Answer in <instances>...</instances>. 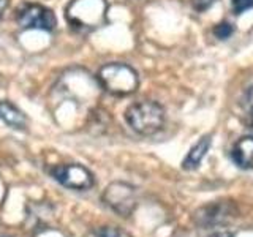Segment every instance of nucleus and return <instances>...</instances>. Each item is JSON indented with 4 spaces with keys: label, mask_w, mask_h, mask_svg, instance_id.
I'll return each mask as SVG.
<instances>
[{
    "label": "nucleus",
    "mask_w": 253,
    "mask_h": 237,
    "mask_svg": "<svg viewBox=\"0 0 253 237\" xmlns=\"http://www.w3.org/2000/svg\"><path fill=\"white\" fill-rule=\"evenodd\" d=\"M125 120L130 128L141 136H152L165 125V109L157 101H138L126 109Z\"/></svg>",
    "instance_id": "nucleus-1"
},
{
    "label": "nucleus",
    "mask_w": 253,
    "mask_h": 237,
    "mask_svg": "<svg viewBox=\"0 0 253 237\" xmlns=\"http://www.w3.org/2000/svg\"><path fill=\"white\" fill-rule=\"evenodd\" d=\"M98 82L100 85L116 97H126L136 92L139 85L138 73L126 63H108L98 70Z\"/></svg>",
    "instance_id": "nucleus-2"
},
{
    "label": "nucleus",
    "mask_w": 253,
    "mask_h": 237,
    "mask_svg": "<svg viewBox=\"0 0 253 237\" xmlns=\"http://www.w3.org/2000/svg\"><path fill=\"white\" fill-rule=\"evenodd\" d=\"M106 14V0H71L65 10L68 22L79 30H93L105 26Z\"/></svg>",
    "instance_id": "nucleus-3"
},
{
    "label": "nucleus",
    "mask_w": 253,
    "mask_h": 237,
    "mask_svg": "<svg viewBox=\"0 0 253 237\" xmlns=\"http://www.w3.org/2000/svg\"><path fill=\"white\" fill-rule=\"evenodd\" d=\"M49 174L60 185L70 190H76V192H84V190H89L95 185L93 174L83 164H55L49 169Z\"/></svg>",
    "instance_id": "nucleus-4"
},
{
    "label": "nucleus",
    "mask_w": 253,
    "mask_h": 237,
    "mask_svg": "<svg viewBox=\"0 0 253 237\" xmlns=\"http://www.w3.org/2000/svg\"><path fill=\"white\" fill-rule=\"evenodd\" d=\"M103 202L121 217H128L136 209V190L125 182H113L103 193Z\"/></svg>",
    "instance_id": "nucleus-5"
},
{
    "label": "nucleus",
    "mask_w": 253,
    "mask_h": 237,
    "mask_svg": "<svg viewBox=\"0 0 253 237\" xmlns=\"http://www.w3.org/2000/svg\"><path fill=\"white\" fill-rule=\"evenodd\" d=\"M18 26L24 30H44L52 32L57 26L54 13L43 5L29 3L24 5L16 14Z\"/></svg>",
    "instance_id": "nucleus-6"
},
{
    "label": "nucleus",
    "mask_w": 253,
    "mask_h": 237,
    "mask_svg": "<svg viewBox=\"0 0 253 237\" xmlns=\"http://www.w3.org/2000/svg\"><path fill=\"white\" fill-rule=\"evenodd\" d=\"M233 161L242 169L253 166V136H242L233 147Z\"/></svg>",
    "instance_id": "nucleus-7"
},
{
    "label": "nucleus",
    "mask_w": 253,
    "mask_h": 237,
    "mask_svg": "<svg viewBox=\"0 0 253 237\" xmlns=\"http://www.w3.org/2000/svg\"><path fill=\"white\" fill-rule=\"evenodd\" d=\"M0 120H3L10 128L14 130H26L27 117L19 108H16L13 103L2 100L0 101Z\"/></svg>",
    "instance_id": "nucleus-8"
},
{
    "label": "nucleus",
    "mask_w": 253,
    "mask_h": 237,
    "mask_svg": "<svg viewBox=\"0 0 253 237\" xmlns=\"http://www.w3.org/2000/svg\"><path fill=\"white\" fill-rule=\"evenodd\" d=\"M211 136H204L201 141H198L196 144L190 149V152L187 154V157L184 158V161H182V168L187 169V171H192V169H196L198 166L201 164L203 158L208 154V150L211 149Z\"/></svg>",
    "instance_id": "nucleus-9"
},
{
    "label": "nucleus",
    "mask_w": 253,
    "mask_h": 237,
    "mask_svg": "<svg viewBox=\"0 0 253 237\" xmlns=\"http://www.w3.org/2000/svg\"><path fill=\"white\" fill-rule=\"evenodd\" d=\"M198 215V221L201 225H215L218 221H223L225 217L228 215V210L225 205L221 204H215V205H208V207L201 209L196 213Z\"/></svg>",
    "instance_id": "nucleus-10"
},
{
    "label": "nucleus",
    "mask_w": 253,
    "mask_h": 237,
    "mask_svg": "<svg viewBox=\"0 0 253 237\" xmlns=\"http://www.w3.org/2000/svg\"><path fill=\"white\" fill-rule=\"evenodd\" d=\"M87 237H131L126 231L116 226H100L97 229H93Z\"/></svg>",
    "instance_id": "nucleus-11"
},
{
    "label": "nucleus",
    "mask_w": 253,
    "mask_h": 237,
    "mask_svg": "<svg viewBox=\"0 0 253 237\" xmlns=\"http://www.w3.org/2000/svg\"><path fill=\"white\" fill-rule=\"evenodd\" d=\"M233 32H234V27L229 22H220L215 26V29H213V35L220 40H226L233 35Z\"/></svg>",
    "instance_id": "nucleus-12"
},
{
    "label": "nucleus",
    "mask_w": 253,
    "mask_h": 237,
    "mask_svg": "<svg viewBox=\"0 0 253 237\" xmlns=\"http://www.w3.org/2000/svg\"><path fill=\"white\" fill-rule=\"evenodd\" d=\"M231 6L236 14H242L253 8V0H231Z\"/></svg>",
    "instance_id": "nucleus-13"
},
{
    "label": "nucleus",
    "mask_w": 253,
    "mask_h": 237,
    "mask_svg": "<svg viewBox=\"0 0 253 237\" xmlns=\"http://www.w3.org/2000/svg\"><path fill=\"white\" fill-rule=\"evenodd\" d=\"M215 2L217 0H192V5L196 11H206V10H209Z\"/></svg>",
    "instance_id": "nucleus-14"
},
{
    "label": "nucleus",
    "mask_w": 253,
    "mask_h": 237,
    "mask_svg": "<svg viewBox=\"0 0 253 237\" xmlns=\"http://www.w3.org/2000/svg\"><path fill=\"white\" fill-rule=\"evenodd\" d=\"M244 101H245V109L253 114V87H250V89L247 90V93H245Z\"/></svg>",
    "instance_id": "nucleus-15"
},
{
    "label": "nucleus",
    "mask_w": 253,
    "mask_h": 237,
    "mask_svg": "<svg viewBox=\"0 0 253 237\" xmlns=\"http://www.w3.org/2000/svg\"><path fill=\"white\" fill-rule=\"evenodd\" d=\"M8 5H10V0H0V18H2L3 13L6 11Z\"/></svg>",
    "instance_id": "nucleus-16"
},
{
    "label": "nucleus",
    "mask_w": 253,
    "mask_h": 237,
    "mask_svg": "<svg viewBox=\"0 0 253 237\" xmlns=\"http://www.w3.org/2000/svg\"><path fill=\"white\" fill-rule=\"evenodd\" d=\"M211 237H233V234H229V233H215V234H212Z\"/></svg>",
    "instance_id": "nucleus-17"
}]
</instances>
